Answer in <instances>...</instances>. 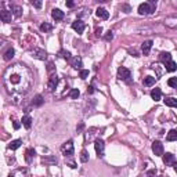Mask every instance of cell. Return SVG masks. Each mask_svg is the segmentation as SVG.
I'll list each match as a JSON object with an SVG mask.
<instances>
[{
	"mask_svg": "<svg viewBox=\"0 0 177 177\" xmlns=\"http://www.w3.org/2000/svg\"><path fill=\"white\" fill-rule=\"evenodd\" d=\"M166 140L168 141H176L177 140V130H170L168 133V136H166Z\"/></svg>",
	"mask_w": 177,
	"mask_h": 177,
	"instance_id": "4316f807",
	"label": "cell"
},
{
	"mask_svg": "<svg viewBox=\"0 0 177 177\" xmlns=\"http://www.w3.org/2000/svg\"><path fill=\"white\" fill-rule=\"evenodd\" d=\"M173 168H174V170H176V173H177V162H176V163H174V166H173Z\"/></svg>",
	"mask_w": 177,
	"mask_h": 177,
	"instance_id": "7dc6e473",
	"label": "cell"
},
{
	"mask_svg": "<svg viewBox=\"0 0 177 177\" xmlns=\"http://www.w3.org/2000/svg\"><path fill=\"white\" fill-rule=\"evenodd\" d=\"M61 152L64 154L65 156H72L75 152V148H73V141L68 140L61 145Z\"/></svg>",
	"mask_w": 177,
	"mask_h": 177,
	"instance_id": "277c9868",
	"label": "cell"
},
{
	"mask_svg": "<svg viewBox=\"0 0 177 177\" xmlns=\"http://www.w3.org/2000/svg\"><path fill=\"white\" fill-rule=\"evenodd\" d=\"M51 17H53L57 22L62 21V19H64V11H61L60 9H54L53 11H51Z\"/></svg>",
	"mask_w": 177,
	"mask_h": 177,
	"instance_id": "9a60e30c",
	"label": "cell"
},
{
	"mask_svg": "<svg viewBox=\"0 0 177 177\" xmlns=\"http://www.w3.org/2000/svg\"><path fill=\"white\" fill-rule=\"evenodd\" d=\"M165 69L168 72H174L177 69V64L174 61H169L168 64H165Z\"/></svg>",
	"mask_w": 177,
	"mask_h": 177,
	"instance_id": "603a6c76",
	"label": "cell"
},
{
	"mask_svg": "<svg viewBox=\"0 0 177 177\" xmlns=\"http://www.w3.org/2000/svg\"><path fill=\"white\" fill-rule=\"evenodd\" d=\"M60 57H62V58H65L68 62L71 61V58H72V57H71V54H69L68 51H65V50H61V51H60Z\"/></svg>",
	"mask_w": 177,
	"mask_h": 177,
	"instance_id": "4dcf8cb0",
	"label": "cell"
},
{
	"mask_svg": "<svg viewBox=\"0 0 177 177\" xmlns=\"http://www.w3.org/2000/svg\"><path fill=\"white\" fill-rule=\"evenodd\" d=\"M4 87L7 89L10 94H22L28 93L32 86V73L25 65L15 64V65H10L4 71L3 75Z\"/></svg>",
	"mask_w": 177,
	"mask_h": 177,
	"instance_id": "6da1fadb",
	"label": "cell"
},
{
	"mask_svg": "<svg viewBox=\"0 0 177 177\" xmlns=\"http://www.w3.org/2000/svg\"><path fill=\"white\" fill-rule=\"evenodd\" d=\"M21 144H22V140H12L11 143L9 144V148L10 149H17V148L21 147Z\"/></svg>",
	"mask_w": 177,
	"mask_h": 177,
	"instance_id": "83f0119b",
	"label": "cell"
},
{
	"mask_svg": "<svg viewBox=\"0 0 177 177\" xmlns=\"http://www.w3.org/2000/svg\"><path fill=\"white\" fill-rule=\"evenodd\" d=\"M0 19H2L3 22H10L11 21V11L2 10V11H0Z\"/></svg>",
	"mask_w": 177,
	"mask_h": 177,
	"instance_id": "e0dca14e",
	"label": "cell"
},
{
	"mask_svg": "<svg viewBox=\"0 0 177 177\" xmlns=\"http://www.w3.org/2000/svg\"><path fill=\"white\" fill-rule=\"evenodd\" d=\"M80 161L83 162V163H86V162L89 161V152H87L86 149H83L80 152Z\"/></svg>",
	"mask_w": 177,
	"mask_h": 177,
	"instance_id": "1f68e13d",
	"label": "cell"
},
{
	"mask_svg": "<svg viewBox=\"0 0 177 177\" xmlns=\"http://www.w3.org/2000/svg\"><path fill=\"white\" fill-rule=\"evenodd\" d=\"M168 84H169L170 87H176V86H177V78H170V79L168 80Z\"/></svg>",
	"mask_w": 177,
	"mask_h": 177,
	"instance_id": "e575fe53",
	"label": "cell"
},
{
	"mask_svg": "<svg viewBox=\"0 0 177 177\" xmlns=\"http://www.w3.org/2000/svg\"><path fill=\"white\" fill-rule=\"evenodd\" d=\"M163 163H165L166 166H174V163H176V158H174L173 154H170V152L163 154Z\"/></svg>",
	"mask_w": 177,
	"mask_h": 177,
	"instance_id": "30bf717a",
	"label": "cell"
},
{
	"mask_svg": "<svg viewBox=\"0 0 177 177\" xmlns=\"http://www.w3.org/2000/svg\"><path fill=\"white\" fill-rule=\"evenodd\" d=\"M22 124H24L26 129H29L32 126V118L29 115H25L24 118H22Z\"/></svg>",
	"mask_w": 177,
	"mask_h": 177,
	"instance_id": "484cf974",
	"label": "cell"
},
{
	"mask_svg": "<svg viewBox=\"0 0 177 177\" xmlns=\"http://www.w3.org/2000/svg\"><path fill=\"white\" fill-rule=\"evenodd\" d=\"M33 156H35V151L32 148H28L26 149V152H25V161L28 162V163H31L32 161H33Z\"/></svg>",
	"mask_w": 177,
	"mask_h": 177,
	"instance_id": "ac0fdd59",
	"label": "cell"
},
{
	"mask_svg": "<svg viewBox=\"0 0 177 177\" xmlns=\"http://www.w3.org/2000/svg\"><path fill=\"white\" fill-rule=\"evenodd\" d=\"M161 96H162L161 89H154V90L151 91V97H152L154 101H159V100H161Z\"/></svg>",
	"mask_w": 177,
	"mask_h": 177,
	"instance_id": "cb8c5ba5",
	"label": "cell"
},
{
	"mask_svg": "<svg viewBox=\"0 0 177 177\" xmlns=\"http://www.w3.org/2000/svg\"><path fill=\"white\" fill-rule=\"evenodd\" d=\"M68 165H69V166H71V168H72V169H75V168H76V163H75V162H73V161H69V162H68Z\"/></svg>",
	"mask_w": 177,
	"mask_h": 177,
	"instance_id": "7bdbcfd3",
	"label": "cell"
},
{
	"mask_svg": "<svg viewBox=\"0 0 177 177\" xmlns=\"http://www.w3.org/2000/svg\"><path fill=\"white\" fill-rule=\"evenodd\" d=\"M51 29H53V25H50L49 22H44V24L40 25V31L42 32H50Z\"/></svg>",
	"mask_w": 177,
	"mask_h": 177,
	"instance_id": "f546056e",
	"label": "cell"
},
{
	"mask_svg": "<svg viewBox=\"0 0 177 177\" xmlns=\"http://www.w3.org/2000/svg\"><path fill=\"white\" fill-rule=\"evenodd\" d=\"M69 96H71V98L78 100V97L80 96V91H79L78 89H72V90H71V93H69Z\"/></svg>",
	"mask_w": 177,
	"mask_h": 177,
	"instance_id": "d6a6232c",
	"label": "cell"
},
{
	"mask_svg": "<svg viewBox=\"0 0 177 177\" xmlns=\"http://www.w3.org/2000/svg\"><path fill=\"white\" fill-rule=\"evenodd\" d=\"M43 103H44L43 97H42L40 94H36V96H35V98H33V101H32V105L40 107V105H43Z\"/></svg>",
	"mask_w": 177,
	"mask_h": 177,
	"instance_id": "d6986e66",
	"label": "cell"
},
{
	"mask_svg": "<svg viewBox=\"0 0 177 177\" xmlns=\"http://www.w3.org/2000/svg\"><path fill=\"white\" fill-rule=\"evenodd\" d=\"M155 80H156V78H154V76H147V78H144L143 83H144V86L149 87V86H152V84H155Z\"/></svg>",
	"mask_w": 177,
	"mask_h": 177,
	"instance_id": "7402d4cb",
	"label": "cell"
},
{
	"mask_svg": "<svg viewBox=\"0 0 177 177\" xmlns=\"http://www.w3.org/2000/svg\"><path fill=\"white\" fill-rule=\"evenodd\" d=\"M87 93H89V94H93V93H94V87H93V86L89 87V89H87Z\"/></svg>",
	"mask_w": 177,
	"mask_h": 177,
	"instance_id": "ee69618b",
	"label": "cell"
},
{
	"mask_svg": "<svg viewBox=\"0 0 177 177\" xmlns=\"http://www.w3.org/2000/svg\"><path fill=\"white\" fill-rule=\"evenodd\" d=\"M159 60H161L163 64H168L169 61H172V54L170 53H161V56H159Z\"/></svg>",
	"mask_w": 177,
	"mask_h": 177,
	"instance_id": "44dd1931",
	"label": "cell"
},
{
	"mask_svg": "<svg viewBox=\"0 0 177 177\" xmlns=\"http://www.w3.org/2000/svg\"><path fill=\"white\" fill-rule=\"evenodd\" d=\"M73 6H75L73 2H66V7H73Z\"/></svg>",
	"mask_w": 177,
	"mask_h": 177,
	"instance_id": "bcb514c9",
	"label": "cell"
},
{
	"mask_svg": "<svg viewBox=\"0 0 177 177\" xmlns=\"http://www.w3.org/2000/svg\"><path fill=\"white\" fill-rule=\"evenodd\" d=\"M14 57V49L12 47H9V49L4 51V54H3V58L6 60V61H10V60Z\"/></svg>",
	"mask_w": 177,
	"mask_h": 177,
	"instance_id": "ffe728a7",
	"label": "cell"
},
{
	"mask_svg": "<svg viewBox=\"0 0 177 177\" xmlns=\"http://www.w3.org/2000/svg\"><path fill=\"white\" fill-rule=\"evenodd\" d=\"M163 24H165V26H168V28H170V29H177V15L166 17Z\"/></svg>",
	"mask_w": 177,
	"mask_h": 177,
	"instance_id": "ba28073f",
	"label": "cell"
},
{
	"mask_svg": "<svg viewBox=\"0 0 177 177\" xmlns=\"http://www.w3.org/2000/svg\"><path fill=\"white\" fill-rule=\"evenodd\" d=\"M101 32H103V29H101V28H97V31H96V36H100V35H101Z\"/></svg>",
	"mask_w": 177,
	"mask_h": 177,
	"instance_id": "f6af8a7d",
	"label": "cell"
},
{
	"mask_svg": "<svg viewBox=\"0 0 177 177\" xmlns=\"http://www.w3.org/2000/svg\"><path fill=\"white\" fill-rule=\"evenodd\" d=\"M69 64H71L72 68L80 69V71H82V58H80V57H72L71 61H69Z\"/></svg>",
	"mask_w": 177,
	"mask_h": 177,
	"instance_id": "4fadbf2b",
	"label": "cell"
},
{
	"mask_svg": "<svg viewBox=\"0 0 177 177\" xmlns=\"http://www.w3.org/2000/svg\"><path fill=\"white\" fill-rule=\"evenodd\" d=\"M118 78L121 80L126 82V83H131V72L129 71L128 68H124V66H121L118 69Z\"/></svg>",
	"mask_w": 177,
	"mask_h": 177,
	"instance_id": "3957f363",
	"label": "cell"
},
{
	"mask_svg": "<svg viewBox=\"0 0 177 177\" xmlns=\"http://www.w3.org/2000/svg\"><path fill=\"white\" fill-rule=\"evenodd\" d=\"M121 9H122V11H123V12H126V14H129V12L131 11V7L129 6V4H122V6H121Z\"/></svg>",
	"mask_w": 177,
	"mask_h": 177,
	"instance_id": "836d02e7",
	"label": "cell"
},
{
	"mask_svg": "<svg viewBox=\"0 0 177 177\" xmlns=\"http://www.w3.org/2000/svg\"><path fill=\"white\" fill-rule=\"evenodd\" d=\"M32 6H35L36 9H40V7H42V2H32Z\"/></svg>",
	"mask_w": 177,
	"mask_h": 177,
	"instance_id": "60d3db41",
	"label": "cell"
},
{
	"mask_svg": "<svg viewBox=\"0 0 177 177\" xmlns=\"http://www.w3.org/2000/svg\"><path fill=\"white\" fill-rule=\"evenodd\" d=\"M104 39H105L107 42H111L112 39H114V33H112L111 31H108V32L105 33V36H104Z\"/></svg>",
	"mask_w": 177,
	"mask_h": 177,
	"instance_id": "d590c367",
	"label": "cell"
},
{
	"mask_svg": "<svg viewBox=\"0 0 177 177\" xmlns=\"http://www.w3.org/2000/svg\"><path fill=\"white\" fill-rule=\"evenodd\" d=\"M151 47H152V40H147V42H144V43L141 44V50H143V54H144V56L149 54V51H151Z\"/></svg>",
	"mask_w": 177,
	"mask_h": 177,
	"instance_id": "2e32d148",
	"label": "cell"
},
{
	"mask_svg": "<svg viewBox=\"0 0 177 177\" xmlns=\"http://www.w3.org/2000/svg\"><path fill=\"white\" fill-rule=\"evenodd\" d=\"M156 174V169H152V170H148L147 172V176L148 177H154Z\"/></svg>",
	"mask_w": 177,
	"mask_h": 177,
	"instance_id": "74e56055",
	"label": "cell"
},
{
	"mask_svg": "<svg viewBox=\"0 0 177 177\" xmlns=\"http://www.w3.org/2000/svg\"><path fill=\"white\" fill-rule=\"evenodd\" d=\"M11 11H12V14H14V17H21V14H22V9L19 6H14L12 4L11 6Z\"/></svg>",
	"mask_w": 177,
	"mask_h": 177,
	"instance_id": "f1b7e54d",
	"label": "cell"
},
{
	"mask_svg": "<svg viewBox=\"0 0 177 177\" xmlns=\"http://www.w3.org/2000/svg\"><path fill=\"white\" fill-rule=\"evenodd\" d=\"M165 104L168 107H173V108H177V100L173 98V97H168L165 100Z\"/></svg>",
	"mask_w": 177,
	"mask_h": 177,
	"instance_id": "d4e9b609",
	"label": "cell"
},
{
	"mask_svg": "<svg viewBox=\"0 0 177 177\" xmlns=\"http://www.w3.org/2000/svg\"><path fill=\"white\" fill-rule=\"evenodd\" d=\"M9 177H29V172L26 169H17V170L11 172Z\"/></svg>",
	"mask_w": 177,
	"mask_h": 177,
	"instance_id": "7c38bea8",
	"label": "cell"
},
{
	"mask_svg": "<svg viewBox=\"0 0 177 177\" xmlns=\"http://www.w3.org/2000/svg\"><path fill=\"white\" fill-rule=\"evenodd\" d=\"M32 56H33L35 58L40 60V61H44V60L47 58V53L43 49H35L33 51H32Z\"/></svg>",
	"mask_w": 177,
	"mask_h": 177,
	"instance_id": "8fae6325",
	"label": "cell"
},
{
	"mask_svg": "<svg viewBox=\"0 0 177 177\" xmlns=\"http://www.w3.org/2000/svg\"><path fill=\"white\" fill-rule=\"evenodd\" d=\"M53 69H54V64H53V62H49V66H47V72H49V73H51V72H53Z\"/></svg>",
	"mask_w": 177,
	"mask_h": 177,
	"instance_id": "f35d334b",
	"label": "cell"
},
{
	"mask_svg": "<svg viewBox=\"0 0 177 177\" xmlns=\"http://www.w3.org/2000/svg\"><path fill=\"white\" fill-rule=\"evenodd\" d=\"M156 9V2L155 0H149V2H145V3H141L138 6V14L140 15H151L155 12Z\"/></svg>",
	"mask_w": 177,
	"mask_h": 177,
	"instance_id": "7a4b0ae2",
	"label": "cell"
},
{
	"mask_svg": "<svg viewBox=\"0 0 177 177\" xmlns=\"http://www.w3.org/2000/svg\"><path fill=\"white\" fill-rule=\"evenodd\" d=\"M96 14H97V17L101 19H108V17H109V12L107 11L104 7H98V9L96 10Z\"/></svg>",
	"mask_w": 177,
	"mask_h": 177,
	"instance_id": "5bb4252c",
	"label": "cell"
},
{
	"mask_svg": "<svg viewBox=\"0 0 177 177\" xmlns=\"http://www.w3.org/2000/svg\"><path fill=\"white\" fill-rule=\"evenodd\" d=\"M42 161H43V162H53V163H56L57 159L56 158H43Z\"/></svg>",
	"mask_w": 177,
	"mask_h": 177,
	"instance_id": "ab89813d",
	"label": "cell"
},
{
	"mask_svg": "<svg viewBox=\"0 0 177 177\" xmlns=\"http://www.w3.org/2000/svg\"><path fill=\"white\" fill-rule=\"evenodd\" d=\"M12 124H14V129H15V130H17V129H19V126H21L18 121H14V123H12Z\"/></svg>",
	"mask_w": 177,
	"mask_h": 177,
	"instance_id": "b9f144b4",
	"label": "cell"
},
{
	"mask_svg": "<svg viewBox=\"0 0 177 177\" xmlns=\"http://www.w3.org/2000/svg\"><path fill=\"white\" fill-rule=\"evenodd\" d=\"M152 152L155 154L156 156H163V154H165V148H163V144L161 143V141H154L152 143Z\"/></svg>",
	"mask_w": 177,
	"mask_h": 177,
	"instance_id": "8992f818",
	"label": "cell"
},
{
	"mask_svg": "<svg viewBox=\"0 0 177 177\" xmlns=\"http://www.w3.org/2000/svg\"><path fill=\"white\" fill-rule=\"evenodd\" d=\"M94 148H96V152H97V155H98V158H103L104 149H105V144H104V141L101 140V138H97V140L94 141Z\"/></svg>",
	"mask_w": 177,
	"mask_h": 177,
	"instance_id": "5b68a950",
	"label": "cell"
},
{
	"mask_svg": "<svg viewBox=\"0 0 177 177\" xmlns=\"http://www.w3.org/2000/svg\"><path fill=\"white\" fill-rule=\"evenodd\" d=\"M72 28H73V31H76L80 35V33H83L84 28H86V24H84L82 19H76L75 22H72Z\"/></svg>",
	"mask_w": 177,
	"mask_h": 177,
	"instance_id": "9c48e42d",
	"label": "cell"
},
{
	"mask_svg": "<svg viewBox=\"0 0 177 177\" xmlns=\"http://www.w3.org/2000/svg\"><path fill=\"white\" fill-rule=\"evenodd\" d=\"M58 83H60V79L57 75H51V78L49 79V83H47V87H49V91L54 93L57 90V87H58Z\"/></svg>",
	"mask_w": 177,
	"mask_h": 177,
	"instance_id": "52a82bcc",
	"label": "cell"
},
{
	"mask_svg": "<svg viewBox=\"0 0 177 177\" xmlns=\"http://www.w3.org/2000/svg\"><path fill=\"white\" fill-rule=\"evenodd\" d=\"M87 76H89V71H87V69H82L80 71V78L82 79H87Z\"/></svg>",
	"mask_w": 177,
	"mask_h": 177,
	"instance_id": "8d00e7d4",
	"label": "cell"
}]
</instances>
